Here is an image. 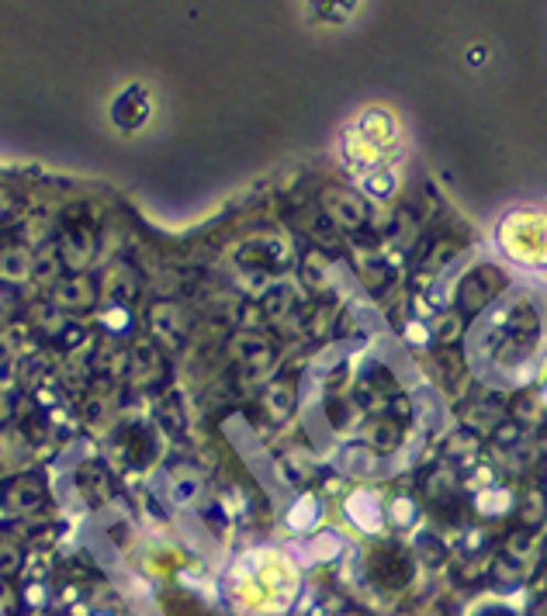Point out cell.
Here are the masks:
<instances>
[{
  "label": "cell",
  "mask_w": 547,
  "mask_h": 616,
  "mask_svg": "<svg viewBox=\"0 0 547 616\" xmlns=\"http://www.w3.org/2000/svg\"><path fill=\"white\" fill-rule=\"evenodd\" d=\"M0 503L8 506V513H32L39 506H45V485L35 475L11 479L4 488H0Z\"/></svg>",
  "instance_id": "cell-2"
},
{
  "label": "cell",
  "mask_w": 547,
  "mask_h": 616,
  "mask_svg": "<svg viewBox=\"0 0 547 616\" xmlns=\"http://www.w3.org/2000/svg\"><path fill=\"white\" fill-rule=\"evenodd\" d=\"M53 301L69 308V312H80V308H90L94 301H98V288H94L87 277H69V280L56 284Z\"/></svg>",
  "instance_id": "cell-3"
},
{
  "label": "cell",
  "mask_w": 547,
  "mask_h": 616,
  "mask_svg": "<svg viewBox=\"0 0 547 616\" xmlns=\"http://www.w3.org/2000/svg\"><path fill=\"white\" fill-rule=\"evenodd\" d=\"M21 568V551L14 548V543L0 540V575H14Z\"/></svg>",
  "instance_id": "cell-4"
},
{
  "label": "cell",
  "mask_w": 547,
  "mask_h": 616,
  "mask_svg": "<svg viewBox=\"0 0 547 616\" xmlns=\"http://www.w3.org/2000/svg\"><path fill=\"white\" fill-rule=\"evenodd\" d=\"M503 246L523 264H547V216H537V211L510 216L503 226Z\"/></svg>",
  "instance_id": "cell-1"
}]
</instances>
